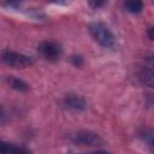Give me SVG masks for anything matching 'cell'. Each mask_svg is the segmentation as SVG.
Wrapping results in <instances>:
<instances>
[{
	"label": "cell",
	"mask_w": 154,
	"mask_h": 154,
	"mask_svg": "<svg viewBox=\"0 0 154 154\" xmlns=\"http://www.w3.org/2000/svg\"><path fill=\"white\" fill-rule=\"evenodd\" d=\"M89 32L93 38L102 47L113 48L116 46V36L106 24L101 22H94L89 25Z\"/></svg>",
	"instance_id": "6da1fadb"
},
{
	"label": "cell",
	"mask_w": 154,
	"mask_h": 154,
	"mask_svg": "<svg viewBox=\"0 0 154 154\" xmlns=\"http://www.w3.org/2000/svg\"><path fill=\"white\" fill-rule=\"evenodd\" d=\"M69 138L75 144H79V146H101L103 143L101 136L90 130L75 131L69 136Z\"/></svg>",
	"instance_id": "7a4b0ae2"
},
{
	"label": "cell",
	"mask_w": 154,
	"mask_h": 154,
	"mask_svg": "<svg viewBox=\"0 0 154 154\" xmlns=\"http://www.w3.org/2000/svg\"><path fill=\"white\" fill-rule=\"evenodd\" d=\"M1 60L7 66L14 67V69H26L30 67L34 64V60L31 57H28L22 53L17 52H4L1 54Z\"/></svg>",
	"instance_id": "3957f363"
},
{
	"label": "cell",
	"mask_w": 154,
	"mask_h": 154,
	"mask_svg": "<svg viewBox=\"0 0 154 154\" xmlns=\"http://www.w3.org/2000/svg\"><path fill=\"white\" fill-rule=\"evenodd\" d=\"M37 51L42 55V58H45L46 60H49V61H57L61 57V53H63L61 46L54 41L41 42L37 47Z\"/></svg>",
	"instance_id": "277c9868"
},
{
	"label": "cell",
	"mask_w": 154,
	"mask_h": 154,
	"mask_svg": "<svg viewBox=\"0 0 154 154\" xmlns=\"http://www.w3.org/2000/svg\"><path fill=\"white\" fill-rule=\"evenodd\" d=\"M64 105L73 111H83L87 107V102L83 96L77 94H69L64 99Z\"/></svg>",
	"instance_id": "5b68a950"
},
{
	"label": "cell",
	"mask_w": 154,
	"mask_h": 154,
	"mask_svg": "<svg viewBox=\"0 0 154 154\" xmlns=\"http://www.w3.org/2000/svg\"><path fill=\"white\" fill-rule=\"evenodd\" d=\"M0 154H31V150L0 140Z\"/></svg>",
	"instance_id": "8992f818"
},
{
	"label": "cell",
	"mask_w": 154,
	"mask_h": 154,
	"mask_svg": "<svg viewBox=\"0 0 154 154\" xmlns=\"http://www.w3.org/2000/svg\"><path fill=\"white\" fill-rule=\"evenodd\" d=\"M6 82H7V84H8L12 89L18 90V91H28V90L30 89V85H29L25 81L18 78V77H16V76H7V77H6Z\"/></svg>",
	"instance_id": "52a82bcc"
},
{
	"label": "cell",
	"mask_w": 154,
	"mask_h": 154,
	"mask_svg": "<svg viewBox=\"0 0 154 154\" xmlns=\"http://www.w3.org/2000/svg\"><path fill=\"white\" fill-rule=\"evenodd\" d=\"M124 7L128 12L131 13H140L143 10V4L141 1H128L124 4Z\"/></svg>",
	"instance_id": "ba28073f"
},
{
	"label": "cell",
	"mask_w": 154,
	"mask_h": 154,
	"mask_svg": "<svg viewBox=\"0 0 154 154\" xmlns=\"http://www.w3.org/2000/svg\"><path fill=\"white\" fill-rule=\"evenodd\" d=\"M140 76H141L142 82H143L146 85H148V87H152V85H153V72H152L150 69H144V70L141 72Z\"/></svg>",
	"instance_id": "9c48e42d"
},
{
	"label": "cell",
	"mask_w": 154,
	"mask_h": 154,
	"mask_svg": "<svg viewBox=\"0 0 154 154\" xmlns=\"http://www.w3.org/2000/svg\"><path fill=\"white\" fill-rule=\"evenodd\" d=\"M141 137L148 143L149 147L153 146V132H152L150 129H143L141 131Z\"/></svg>",
	"instance_id": "30bf717a"
},
{
	"label": "cell",
	"mask_w": 154,
	"mask_h": 154,
	"mask_svg": "<svg viewBox=\"0 0 154 154\" xmlns=\"http://www.w3.org/2000/svg\"><path fill=\"white\" fill-rule=\"evenodd\" d=\"M83 61H84V60H83L82 55H72V57H71V63H72L73 66L79 67V66L83 65Z\"/></svg>",
	"instance_id": "8fae6325"
},
{
	"label": "cell",
	"mask_w": 154,
	"mask_h": 154,
	"mask_svg": "<svg viewBox=\"0 0 154 154\" xmlns=\"http://www.w3.org/2000/svg\"><path fill=\"white\" fill-rule=\"evenodd\" d=\"M89 5H90V6H93L94 8H97V7L103 6V5H105V2H99V1H96V2H90Z\"/></svg>",
	"instance_id": "7c38bea8"
},
{
	"label": "cell",
	"mask_w": 154,
	"mask_h": 154,
	"mask_svg": "<svg viewBox=\"0 0 154 154\" xmlns=\"http://www.w3.org/2000/svg\"><path fill=\"white\" fill-rule=\"evenodd\" d=\"M5 117V109H4V107H2V105L0 103V120L2 119Z\"/></svg>",
	"instance_id": "4fadbf2b"
},
{
	"label": "cell",
	"mask_w": 154,
	"mask_h": 154,
	"mask_svg": "<svg viewBox=\"0 0 154 154\" xmlns=\"http://www.w3.org/2000/svg\"><path fill=\"white\" fill-rule=\"evenodd\" d=\"M148 36H149V40H153V28L152 26L148 29Z\"/></svg>",
	"instance_id": "5bb4252c"
},
{
	"label": "cell",
	"mask_w": 154,
	"mask_h": 154,
	"mask_svg": "<svg viewBox=\"0 0 154 154\" xmlns=\"http://www.w3.org/2000/svg\"><path fill=\"white\" fill-rule=\"evenodd\" d=\"M91 154H112V153H109V152H106V150H97V152H95V153H91Z\"/></svg>",
	"instance_id": "9a60e30c"
}]
</instances>
